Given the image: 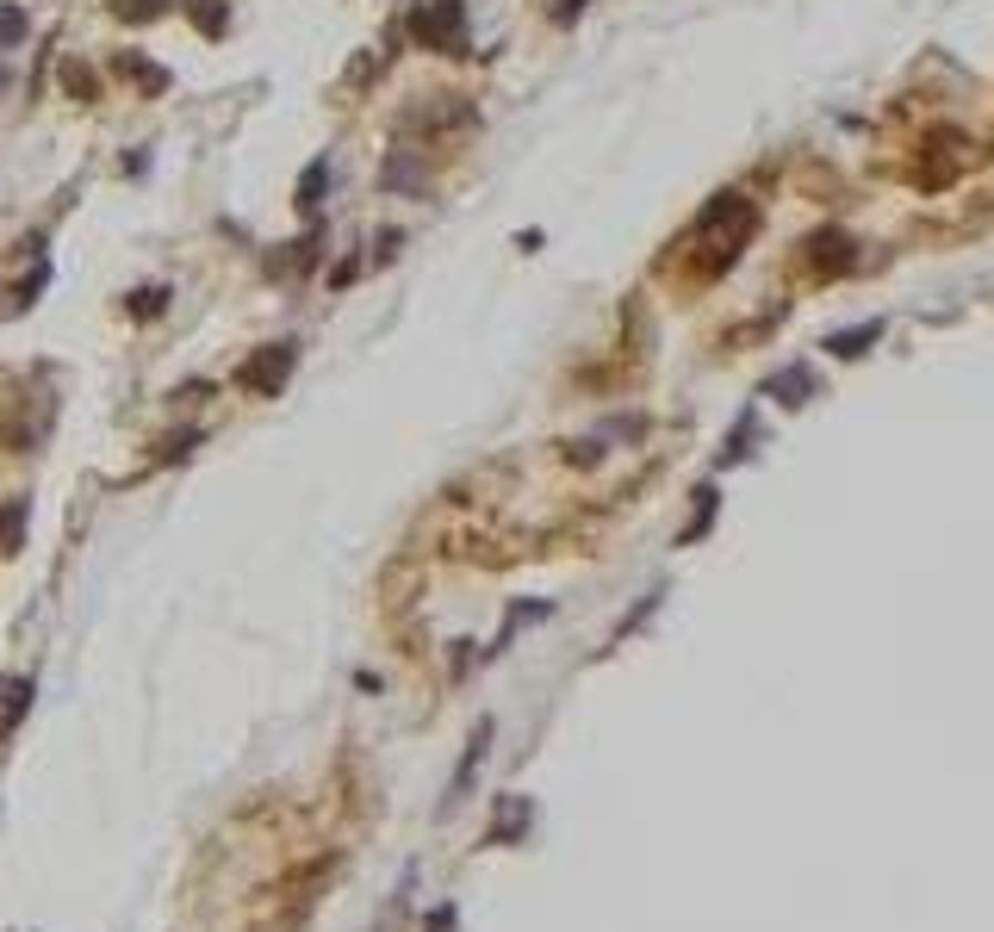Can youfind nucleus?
Here are the masks:
<instances>
[{
	"label": "nucleus",
	"instance_id": "f257e3e1",
	"mask_svg": "<svg viewBox=\"0 0 994 932\" xmlns=\"http://www.w3.org/2000/svg\"><path fill=\"white\" fill-rule=\"evenodd\" d=\"M758 231V212L746 193H715L709 206H703V218L690 224V243H696V274L703 280H715V274H727L734 262H740V249L752 243Z\"/></svg>",
	"mask_w": 994,
	"mask_h": 932
},
{
	"label": "nucleus",
	"instance_id": "f03ea898",
	"mask_svg": "<svg viewBox=\"0 0 994 932\" xmlns=\"http://www.w3.org/2000/svg\"><path fill=\"white\" fill-rule=\"evenodd\" d=\"M411 32L423 50H448V57H467V7L460 0H429V7H417Z\"/></svg>",
	"mask_w": 994,
	"mask_h": 932
},
{
	"label": "nucleus",
	"instance_id": "7ed1b4c3",
	"mask_svg": "<svg viewBox=\"0 0 994 932\" xmlns=\"http://www.w3.org/2000/svg\"><path fill=\"white\" fill-rule=\"evenodd\" d=\"M293 361H299V348H293V342H268L255 361L237 367V386H243V392H255V398H274L286 386V373H293Z\"/></svg>",
	"mask_w": 994,
	"mask_h": 932
},
{
	"label": "nucleus",
	"instance_id": "20e7f679",
	"mask_svg": "<svg viewBox=\"0 0 994 932\" xmlns=\"http://www.w3.org/2000/svg\"><path fill=\"white\" fill-rule=\"evenodd\" d=\"M808 268H814V274L852 268V237H846V231H821V237L808 243Z\"/></svg>",
	"mask_w": 994,
	"mask_h": 932
},
{
	"label": "nucleus",
	"instance_id": "39448f33",
	"mask_svg": "<svg viewBox=\"0 0 994 932\" xmlns=\"http://www.w3.org/2000/svg\"><path fill=\"white\" fill-rule=\"evenodd\" d=\"M119 75H125V81H137L143 94H162V88H168V69H156V63H143L137 50H125V57H119Z\"/></svg>",
	"mask_w": 994,
	"mask_h": 932
},
{
	"label": "nucleus",
	"instance_id": "423d86ee",
	"mask_svg": "<svg viewBox=\"0 0 994 932\" xmlns=\"http://www.w3.org/2000/svg\"><path fill=\"white\" fill-rule=\"evenodd\" d=\"M187 7V19L199 25L206 38H224V25H230V13H224V0H181Z\"/></svg>",
	"mask_w": 994,
	"mask_h": 932
},
{
	"label": "nucleus",
	"instance_id": "0eeeda50",
	"mask_svg": "<svg viewBox=\"0 0 994 932\" xmlns=\"http://www.w3.org/2000/svg\"><path fill=\"white\" fill-rule=\"evenodd\" d=\"M883 336V324L870 317V324H858V330H839V336H827V355H864V342H877Z\"/></svg>",
	"mask_w": 994,
	"mask_h": 932
},
{
	"label": "nucleus",
	"instance_id": "6e6552de",
	"mask_svg": "<svg viewBox=\"0 0 994 932\" xmlns=\"http://www.w3.org/2000/svg\"><path fill=\"white\" fill-rule=\"evenodd\" d=\"M808 386H814V380H808L802 367H783V373H777V380L765 386V392H777L783 404H802V392H808Z\"/></svg>",
	"mask_w": 994,
	"mask_h": 932
},
{
	"label": "nucleus",
	"instance_id": "1a4fd4ad",
	"mask_svg": "<svg viewBox=\"0 0 994 932\" xmlns=\"http://www.w3.org/2000/svg\"><path fill=\"white\" fill-rule=\"evenodd\" d=\"M19 522H25V504H0V553H13L19 547Z\"/></svg>",
	"mask_w": 994,
	"mask_h": 932
},
{
	"label": "nucleus",
	"instance_id": "9d476101",
	"mask_svg": "<svg viewBox=\"0 0 994 932\" xmlns=\"http://www.w3.org/2000/svg\"><path fill=\"white\" fill-rule=\"evenodd\" d=\"M324 181H330V162H311V168H305V181H299V206H305V212H317V193H324Z\"/></svg>",
	"mask_w": 994,
	"mask_h": 932
},
{
	"label": "nucleus",
	"instance_id": "9b49d317",
	"mask_svg": "<svg viewBox=\"0 0 994 932\" xmlns=\"http://www.w3.org/2000/svg\"><path fill=\"white\" fill-rule=\"evenodd\" d=\"M19 38H25V13H19V7H0V50L19 44Z\"/></svg>",
	"mask_w": 994,
	"mask_h": 932
},
{
	"label": "nucleus",
	"instance_id": "f8f14e48",
	"mask_svg": "<svg viewBox=\"0 0 994 932\" xmlns=\"http://www.w3.org/2000/svg\"><path fill=\"white\" fill-rule=\"evenodd\" d=\"M63 88H69L75 100H94V75H88L81 63H69V69H63Z\"/></svg>",
	"mask_w": 994,
	"mask_h": 932
},
{
	"label": "nucleus",
	"instance_id": "ddd939ff",
	"mask_svg": "<svg viewBox=\"0 0 994 932\" xmlns=\"http://www.w3.org/2000/svg\"><path fill=\"white\" fill-rule=\"evenodd\" d=\"M162 0H119V19H156Z\"/></svg>",
	"mask_w": 994,
	"mask_h": 932
},
{
	"label": "nucleus",
	"instance_id": "4468645a",
	"mask_svg": "<svg viewBox=\"0 0 994 932\" xmlns=\"http://www.w3.org/2000/svg\"><path fill=\"white\" fill-rule=\"evenodd\" d=\"M162 299H168L162 286H143V293H137V317H156V311H162Z\"/></svg>",
	"mask_w": 994,
	"mask_h": 932
}]
</instances>
